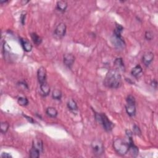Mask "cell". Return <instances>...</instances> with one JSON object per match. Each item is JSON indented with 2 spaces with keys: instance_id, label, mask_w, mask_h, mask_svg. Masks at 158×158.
Wrapping results in <instances>:
<instances>
[{
  "instance_id": "15",
  "label": "cell",
  "mask_w": 158,
  "mask_h": 158,
  "mask_svg": "<svg viewBox=\"0 0 158 158\" xmlns=\"http://www.w3.org/2000/svg\"><path fill=\"white\" fill-rule=\"evenodd\" d=\"M46 113L48 115V116L55 118L57 117V114H58V112L56 110V108L53 107H48L46 110Z\"/></svg>"
},
{
  "instance_id": "27",
  "label": "cell",
  "mask_w": 158,
  "mask_h": 158,
  "mask_svg": "<svg viewBox=\"0 0 158 158\" xmlns=\"http://www.w3.org/2000/svg\"><path fill=\"white\" fill-rule=\"evenodd\" d=\"M133 133L137 135H141V132L139 127H138L137 125H135L133 126Z\"/></svg>"
},
{
  "instance_id": "3",
  "label": "cell",
  "mask_w": 158,
  "mask_h": 158,
  "mask_svg": "<svg viewBox=\"0 0 158 158\" xmlns=\"http://www.w3.org/2000/svg\"><path fill=\"white\" fill-rule=\"evenodd\" d=\"M95 118L96 120L103 125L104 129L106 132H110L113 130L114 127L113 123L109 120L105 114L95 113Z\"/></svg>"
},
{
  "instance_id": "20",
  "label": "cell",
  "mask_w": 158,
  "mask_h": 158,
  "mask_svg": "<svg viewBox=\"0 0 158 158\" xmlns=\"http://www.w3.org/2000/svg\"><path fill=\"white\" fill-rule=\"evenodd\" d=\"M40 153H41L38 151V149H35L33 147H32V148L30 150L29 155L31 158H38L40 157Z\"/></svg>"
},
{
  "instance_id": "4",
  "label": "cell",
  "mask_w": 158,
  "mask_h": 158,
  "mask_svg": "<svg viewBox=\"0 0 158 158\" xmlns=\"http://www.w3.org/2000/svg\"><path fill=\"white\" fill-rule=\"evenodd\" d=\"M91 148L93 154L96 156H101L105 152V148L103 142L99 140L96 139L91 143Z\"/></svg>"
},
{
  "instance_id": "10",
  "label": "cell",
  "mask_w": 158,
  "mask_h": 158,
  "mask_svg": "<svg viewBox=\"0 0 158 158\" xmlns=\"http://www.w3.org/2000/svg\"><path fill=\"white\" fill-rule=\"evenodd\" d=\"M74 61L75 57L71 54H66V55L64 56L63 62L65 65H66L67 67L71 68L72 66V65L74 64Z\"/></svg>"
},
{
  "instance_id": "11",
  "label": "cell",
  "mask_w": 158,
  "mask_h": 158,
  "mask_svg": "<svg viewBox=\"0 0 158 158\" xmlns=\"http://www.w3.org/2000/svg\"><path fill=\"white\" fill-rule=\"evenodd\" d=\"M22 47L26 52H30L32 49V45L30 43V41L25 39V38H21L20 39Z\"/></svg>"
},
{
  "instance_id": "24",
  "label": "cell",
  "mask_w": 158,
  "mask_h": 158,
  "mask_svg": "<svg viewBox=\"0 0 158 158\" xmlns=\"http://www.w3.org/2000/svg\"><path fill=\"white\" fill-rule=\"evenodd\" d=\"M9 128V124L6 122H1V132L3 134H5Z\"/></svg>"
},
{
  "instance_id": "19",
  "label": "cell",
  "mask_w": 158,
  "mask_h": 158,
  "mask_svg": "<svg viewBox=\"0 0 158 158\" xmlns=\"http://www.w3.org/2000/svg\"><path fill=\"white\" fill-rule=\"evenodd\" d=\"M31 38L32 39V41H33V43L35 45H39L41 43V42H42L41 38L40 36H38L36 33L33 32V33H31Z\"/></svg>"
},
{
  "instance_id": "2",
  "label": "cell",
  "mask_w": 158,
  "mask_h": 158,
  "mask_svg": "<svg viewBox=\"0 0 158 158\" xmlns=\"http://www.w3.org/2000/svg\"><path fill=\"white\" fill-rule=\"evenodd\" d=\"M113 148L119 155L121 156L125 155L129 152V142L122 138H117L113 142Z\"/></svg>"
},
{
  "instance_id": "21",
  "label": "cell",
  "mask_w": 158,
  "mask_h": 158,
  "mask_svg": "<svg viewBox=\"0 0 158 158\" xmlns=\"http://www.w3.org/2000/svg\"><path fill=\"white\" fill-rule=\"evenodd\" d=\"M52 97L53 99L56 100H60L62 98V92L58 89H56L53 90L52 93Z\"/></svg>"
},
{
  "instance_id": "30",
  "label": "cell",
  "mask_w": 158,
  "mask_h": 158,
  "mask_svg": "<svg viewBox=\"0 0 158 158\" xmlns=\"http://www.w3.org/2000/svg\"><path fill=\"white\" fill-rule=\"evenodd\" d=\"M1 157H5V158H12L13 156H11L10 154L7 153H2V155H1Z\"/></svg>"
},
{
  "instance_id": "7",
  "label": "cell",
  "mask_w": 158,
  "mask_h": 158,
  "mask_svg": "<svg viewBox=\"0 0 158 158\" xmlns=\"http://www.w3.org/2000/svg\"><path fill=\"white\" fill-rule=\"evenodd\" d=\"M129 152L133 157H137L138 155V154H139V149H138L137 146L134 144L133 141L132 140V137H129Z\"/></svg>"
},
{
  "instance_id": "13",
  "label": "cell",
  "mask_w": 158,
  "mask_h": 158,
  "mask_svg": "<svg viewBox=\"0 0 158 158\" xmlns=\"http://www.w3.org/2000/svg\"><path fill=\"white\" fill-rule=\"evenodd\" d=\"M125 110L127 113L130 117H133L136 114V107L135 104L127 103L125 106Z\"/></svg>"
},
{
  "instance_id": "12",
  "label": "cell",
  "mask_w": 158,
  "mask_h": 158,
  "mask_svg": "<svg viewBox=\"0 0 158 158\" xmlns=\"http://www.w3.org/2000/svg\"><path fill=\"white\" fill-rule=\"evenodd\" d=\"M32 147L38 149L41 153L43 151V143L40 138H35L33 140Z\"/></svg>"
},
{
  "instance_id": "22",
  "label": "cell",
  "mask_w": 158,
  "mask_h": 158,
  "mask_svg": "<svg viewBox=\"0 0 158 158\" xmlns=\"http://www.w3.org/2000/svg\"><path fill=\"white\" fill-rule=\"evenodd\" d=\"M114 64L119 69H124V64L123 63V60L122 58H117L114 61Z\"/></svg>"
},
{
  "instance_id": "31",
  "label": "cell",
  "mask_w": 158,
  "mask_h": 158,
  "mask_svg": "<svg viewBox=\"0 0 158 158\" xmlns=\"http://www.w3.org/2000/svg\"><path fill=\"white\" fill-rule=\"evenodd\" d=\"M23 115H24V117H25L27 119V121L29 122H30V123H32V124H33V123L35 122H34V120H33V119H32V117H30L29 116H27V115H24V114H23Z\"/></svg>"
},
{
  "instance_id": "32",
  "label": "cell",
  "mask_w": 158,
  "mask_h": 158,
  "mask_svg": "<svg viewBox=\"0 0 158 158\" xmlns=\"http://www.w3.org/2000/svg\"><path fill=\"white\" fill-rule=\"evenodd\" d=\"M151 85L153 88H157V81L156 80H154L153 81H152L151 82Z\"/></svg>"
},
{
  "instance_id": "18",
  "label": "cell",
  "mask_w": 158,
  "mask_h": 158,
  "mask_svg": "<svg viewBox=\"0 0 158 158\" xmlns=\"http://www.w3.org/2000/svg\"><path fill=\"white\" fill-rule=\"evenodd\" d=\"M67 105L68 108L71 111H77L78 109V106L77 105V103L73 99L69 100Z\"/></svg>"
},
{
  "instance_id": "17",
  "label": "cell",
  "mask_w": 158,
  "mask_h": 158,
  "mask_svg": "<svg viewBox=\"0 0 158 158\" xmlns=\"http://www.w3.org/2000/svg\"><path fill=\"white\" fill-rule=\"evenodd\" d=\"M67 3L64 1H59L57 2L56 7L57 9L61 12H65V10L67 8Z\"/></svg>"
},
{
  "instance_id": "26",
  "label": "cell",
  "mask_w": 158,
  "mask_h": 158,
  "mask_svg": "<svg viewBox=\"0 0 158 158\" xmlns=\"http://www.w3.org/2000/svg\"><path fill=\"white\" fill-rule=\"evenodd\" d=\"M127 103L129 104H135V98L132 95H130L127 98Z\"/></svg>"
},
{
  "instance_id": "5",
  "label": "cell",
  "mask_w": 158,
  "mask_h": 158,
  "mask_svg": "<svg viewBox=\"0 0 158 158\" xmlns=\"http://www.w3.org/2000/svg\"><path fill=\"white\" fill-rule=\"evenodd\" d=\"M112 43L114 45V47L117 49H123L125 46V41L124 38L122 37L121 35H113L111 37Z\"/></svg>"
},
{
  "instance_id": "8",
  "label": "cell",
  "mask_w": 158,
  "mask_h": 158,
  "mask_svg": "<svg viewBox=\"0 0 158 158\" xmlns=\"http://www.w3.org/2000/svg\"><path fill=\"white\" fill-rule=\"evenodd\" d=\"M66 29L67 27L64 23H60V24L56 27L55 33L57 37H58L59 38L63 37L65 35V32H66Z\"/></svg>"
},
{
  "instance_id": "28",
  "label": "cell",
  "mask_w": 158,
  "mask_h": 158,
  "mask_svg": "<svg viewBox=\"0 0 158 158\" xmlns=\"http://www.w3.org/2000/svg\"><path fill=\"white\" fill-rule=\"evenodd\" d=\"M145 38L146 40H151L153 38V34L151 32L147 31L145 33Z\"/></svg>"
},
{
  "instance_id": "29",
  "label": "cell",
  "mask_w": 158,
  "mask_h": 158,
  "mask_svg": "<svg viewBox=\"0 0 158 158\" xmlns=\"http://www.w3.org/2000/svg\"><path fill=\"white\" fill-rule=\"evenodd\" d=\"M25 17H26V14L24 13H23L21 14V23H22V25H24L25 24Z\"/></svg>"
},
{
  "instance_id": "25",
  "label": "cell",
  "mask_w": 158,
  "mask_h": 158,
  "mask_svg": "<svg viewBox=\"0 0 158 158\" xmlns=\"http://www.w3.org/2000/svg\"><path fill=\"white\" fill-rule=\"evenodd\" d=\"M124 27L120 24H116L115 25V29L114 30V34L116 35H121V33L122 32Z\"/></svg>"
},
{
  "instance_id": "33",
  "label": "cell",
  "mask_w": 158,
  "mask_h": 158,
  "mask_svg": "<svg viewBox=\"0 0 158 158\" xmlns=\"http://www.w3.org/2000/svg\"><path fill=\"white\" fill-rule=\"evenodd\" d=\"M8 3V1H1V2H0V3H1V5H3V3Z\"/></svg>"
},
{
  "instance_id": "16",
  "label": "cell",
  "mask_w": 158,
  "mask_h": 158,
  "mask_svg": "<svg viewBox=\"0 0 158 158\" xmlns=\"http://www.w3.org/2000/svg\"><path fill=\"white\" fill-rule=\"evenodd\" d=\"M40 89L41 93L43 96H48L50 92V88L47 82L40 84Z\"/></svg>"
},
{
  "instance_id": "6",
  "label": "cell",
  "mask_w": 158,
  "mask_h": 158,
  "mask_svg": "<svg viewBox=\"0 0 158 158\" xmlns=\"http://www.w3.org/2000/svg\"><path fill=\"white\" fill-rule=\"evenodd\" d=\"M47 70L44 67H40L38 69L37 77L40 84L47 82Z\"/></svg>"
},
{
  "instance_id": "14",
  "label": "cell",
  "mask_w": 158,
  "mask_h": 158,
  "mask_svg": "<svg viewBox=\"0 0 158 158\" xmlns=\"http://www.w3.org/2000/svg\"><path fill=\"white\" fill-rule=\"evenodd\" d=\"M143 72V69L140 65H137L135 67L132 69L131 71V74L135 78H138L141 75Z\"/></svg>"
},
{
  "instance_id": "1",
  "label": "cell",
  "mask_w": 158,
  "mask_h": 158,
  "mask_svg": "<svg viewBox=\"0 0 158 158\" xmlns=\"http://www.w3.org/2000/svg\"><path fill=\"white\" fill-rule=\"evenodd\" d=\"M104 84L110 88H118L121 86L122 77L117 70L111 69L106 74Z\"/></svg>"
},
{
  "instance_id": "23",
  "label": "cell",
  "mask_w": 158,
  "mask_h": 158,
  "mask_svg": "<svg viewBox=\"0 0 158 158\" xmlns=\"http://www.w3.org/2000/svg\"><path fill=\"white\" fill-rule=\"evenodd\" d=\"M17 102H18L19 105L22 106H25L27 105H28L29 100L27 98L22 97V96H21V97H19L18 98Z\"/></svg>"
},
{
  "instance_id": "9",
  "label": "cell",
  "mask_w": 158,
  "mask_h": 158,
  "mask_svg": "<svg viewBox=\"0 0 158 158\" xmlns=\"http://www.w3.org/2000/svg\"><path fill=\"white\" fill-rule=\"evenodd\" d=\"M154 59V54L153 53L149 51L145 53L142 57V61L143 64L146 66H148V65L151 63L152 61Z\"/></svg>"
}]
</instances>
